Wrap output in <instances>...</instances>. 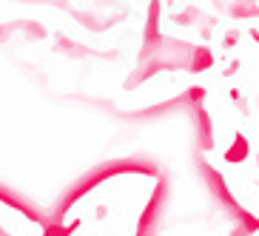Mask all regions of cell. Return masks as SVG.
Wrapping results in <instances>:
<instances>
[{
    "label": "cell",
    "instance_id": "obj_3",
    "mask_svg": "<svg viewBox=\"0 0 259 236\" xmlns=\"http://www.w3.org/2000/svg\"><path fill=\"white\" fill-rule=\"evenodd\" d=\"M191 117H194V128H197V145L202 151H211L213 148V122L208 117V111L202 106L191 108Z\"/></svg>",
    "mask_w": 259,
    "mask_h": 236
},
{
    "label": "cell",
    "instance_id": "obj_5",
    "mask_svg": "<svg viewBox=\"0 0 259 236\" xmlns=\"http://www.w3.org/2000/svg\"><path fill=\"white\" fill-rule=\"evenodd\" d=\"M248 154H251V145H248V137H245L242 131H236L234 134V143L225 154H222V160L228 162V165H239V162L248 160Z\"/></svg>",
    "mask_w": 259,
    "mask_h": 236
},
{
    "label": "cell",
    "instance_id": "obj_1",
    "mask_svg": "<svg viewBox=\"0 0 259 236\" xmlns=\"http://www.w3.org/2000/svg\"><path fill=\"white\" fill-rule=\"evenodd\" d=\"M197 168H199V176H202V182H205L208 194L213 197V202H217V205H222V208H228V213L234 216V213L239 211V205H236L234 194H231L228 182H225V176H222L217 168L208 165L205 160H197Z\"/></svg>",
    "mask_w": 259,
    "mask_h": 236
},
{
    "label": "cell",
    "instance_id": "obj_8",
    "mask_svg": "<svg viewBox=\"0 0 259 236\" xmlns=\"http://www.w3.org/2000/svg\"><path fill=\"white\" fill-rule=\"evenodd\" d=\"M236 40H239V31H228L222 43H225V49H234V46H236Z\"/></svg>",
    "mask_w": 259,
    "mask_h": 236
},
{
    "label": "cell",
    "instance_id": "obj_2",
    "mask_svg": "<svg viewBox=\"0 0 259 236\" xmlns=\"http://www.w3.org/2000/svg\"><path fill=\"white\" fill-rule=\"evenodd\" d=\"M168 176H162L160 179V185H157V191H154V197L148 199V208H145V213H143V222H140V236H148L145 230H148V225H151V219H157L162 213V205L168 202Z\"/></svg>",
    "mask_w": 259,
    "mask_h": 236
},
{
    "label": "cell",
    "instance_id": "obj_7",
    "mask_svg": "<svg viewBox=\"0 0 259 236\" xmlns=\"http://www.w3.org/2000/svg\"><path fill=\"white\" fill-rule=\"evenodd\" d=\"M231 17H256L259 15V6L256 3H234V6L225 9Z\"/></svg>",
    "mask_w": 259,
    "mask_h": 236
},
{
    "label": "cell",
    "instance_id": "obj_10",
    "mask_svg": "<svg viewBox=\"0 0 259 236\" xmlns=\"http://www.w3.org/2000/svg\"><path fill=\"white\" fill-rule=\"evenodd\" d=\"M248 34H251V40H259V31H256V29H251Z\"/></svg>",
    "mask_w": 259,
    "mask_h": 236
},
{
    "label": "cell",
    "instance_id": "obj_4",
    "mask_svg": "<svg viewBox=\"0 0 259 236\" xmlns=\"http://www.w3.org/2000/svg\"><path fill=\"white\" fill-rule=\"evenodd\" d=\"M231 219H234L231 236H253V233L259 230V219L253 216L251 211H245V208H239V211H236Z\"/></svg>",
    "mask_w": 259,
    "mask_h": 236
},
{
    "label": "cell",
    "instance_id": "obj_9",
    "mask_svg": "<svg viewBox=\"0 0 259 236\" xmlns=\"http://www.w3.org/2000/svg\"><path fill=\"white\" fill-rule=\"evenodd\" d=\"M236 69H239V60H234V63H231L228 69H225V74H234V71H236Z\"/></svg>",
    "mask_w": 259,
    "mask_h": 236
},
{
    "label": "cell",
    "instance_id": "obj_6",
    "mask_svg": "<svg viewBox=\"0 0 259 236\" xmlns=\"http://www.w3.org/2000/svg\"><path fill=\"white\" fill-rule=\"evenodd\" d=\"M208 69H213V52L208 46H194L191 60H188V71L197 74V71H208Z\"/></svg>",
    "mask_w": 259,
    "mask_h": 236
}]
</instances>
